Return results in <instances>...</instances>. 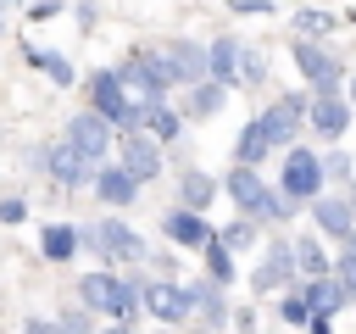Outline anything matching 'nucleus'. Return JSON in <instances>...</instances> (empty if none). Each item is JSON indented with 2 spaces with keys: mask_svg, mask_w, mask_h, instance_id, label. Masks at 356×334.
Listing matches in <instances>:
<instances>
[{
  "mask_svg": "<svg viewBox=\"0 0 356 334\" xmlns=\"http://www.w3.org/2000/svg\"><path fill=\"white\" fill-rule=\"evenodd\" d=\"M295 67H300V78L312 84V95H339V84H345V67H339V56H334L328 45L295 39Z\"/></svg>",
  "mask_w": 356,
  "mask_h": 334,
  "instance_id": "f03ea898",
  "label": "nucleus"
},
{
  "mask_svg": "<svg viewBox=\"0 0 356 334\" xmlns=\"http://www.w3.org/2000/svg\"><path fill=\"white\" fill-rule=\"evenodd\" d=\"M278 189H284L289 200H317V189H323V156L306 150V145H289V150H284Z\"/></svg>",
  "mask_w": 356,
  "mask_h": 334,
  "instance_id": "20e7f679",
  "label": "nucleus"
},
{
  "mask_svg": "<svg viewBox=\"0 0 356 334\" xmlns=\"http://www.w3.org/2000/svg\"><path fill=\"white\" fill-rule=\"evenodd\" d=\"M284 323H295V328H312V312H306V295H284Z\"/></svg>",
  "mask_w": 356,
  "mask_h": 334,
  "instance_id": "2f4dec72",
  "label": "nucleus"
},
{
  "mask_svg": "<svg viewBox=\"0 0 356 334\" xmlns=\"http://www.w3.org/2000/svg\"><path fill=\"white\" fill-rule=\"evenodd\" d=\"M350 106H356V78H350Z\"/></svg>",
  "mask_w": 356,
  "mask_h": 334,
  "instance_id": "37998d69",
  "label": "nucleus"
},
{
  "mask_svg": "<svg viewBox=\"0 0 356 334\" xmlns=\"http://www.w3.org/2000/svg\"><path fill=\"white\" fill-rule=\"evenodd\" d=\"M161 234H167V245H178V250H206V239L217 234L200 212H189V206H172L167 217H161Z\"/></svg>",
  "mask_w": 356,
  "mask_h": 334,
  "instance_id": "f8f14e48",
  "label": "nucleus"
},
{
  "mask_svg": "<svg viewBox=\"0 0 356 334\" xmlns=\"http://www.w3.org/2000/svg\"><path fill=\"white\" fill-rule=\"evenodd\" d=\"M67 139H72V145H78V150H83V156H89V161L100 167V156H106V150L117 145V128H111V122H106L100 111H78V117L67 122Z\"/></svg>",
  "mask_w": 356,
  "mask_h": 334,
  "instance_id": "9d476101",
  "label": "nucleus"
},
{
  "mask_svg": "<svg viewBox=\"0 0 356 334\" xmlns=\"http://www.w3.org/2000/svg\"><path fill=\"white\" fill-rule=\"evenodd\" d=\"M95 195L106 206H134L139 200V184L122 173V167H95Z\"/></svg>",
  "mask_w": 356,
  "mask_h": 334,
  "instance_id": "6ab92c4d",
  "label": "nucleus"
},
{
  "mask_svg": "<svg viewBox=\"0 0 356 334\" xmlns=\"http://www.w3.org/2000/svg\"><path fill=\"white\" fill-rule=\"evenodd\" d=\"M100 334H139V328H134V323H106Z\"/></svg>",
  "mask_w": 356,
  "mask_h": 334,
  "instance_id": "a19ab883",
  "label": "nucleus"
},
{
  "mask_svg": "<svg viewBox=\"0 0 356 334\" xmlns=\"http://www.w3.org/2000/svg\"><path fill=\"white\" fill-rule=\"evenodd\" d=\"M222 245H228V250H250V245H256V223H250V217H245V223H228V228H222Z\"/></svg>",
  "mask_w": 356,
  "mask_h": 334,
  "instance_id": "7c9ffc66",
  "label": "nucleus"
},
{
  "mask_svg": "<svg viewBox=\"0 0 356 334\" xmlns=\"http://www.w3.org/2000/svg\"><path fill=\"white\" fill-rule=\"evenodd\" d=\"M128 100H161L172 89V67H167V50H128V61L117 67Z\"/></svg>",
  "mask_w": 356,
  "mask_h": 334,
  "instance_id": "f257e3e1",
  "label": "nucleus"
},
{
  "mask_svg": "<svg viewBox=\"0 0 356 334\" xmlns=\"http://www.w3.org/2000/svg\"><path fill=\"white\" fill-rule=\"evenodd\" d=\"M239 56H245L239 39H217V45H206V72H211L222 89H234V84H239Z\"/></svg>",
  "mask_w": 356,
  "mask_h": 334,
  "instance_id": "f3484780",
  "label": "nucleus"
},
{
  "mask_svg": "<svg viewBox=\"0 0 356 334\" xmlns=\"http://www.w3.org/2000/svg\"><path fill=\"white\" fill-rule=\"evenodd\" d=\"M295 267H300V278H328V273H334L328 250H323L312 234H300V239H295Z\"/></svg>",
  "mask_w": 356,
  "mask_h": 334,
  "instance_id": "4be33fe9",
  "label": "nucleus"
},
{
  "mask_svg": "<svg viewBox=\"0 0 356 334\" xmlns=\"http://www.w3.org/2000/svg\"><path fill=\"white\" fill-rule=\"evenodd\" d=\"M78 28H83V33L95 28V0H78Z\"/></svg>",
  "mask_w": 356,
  "mask_h": 334,
  "instance_id": "58836bf2",
  "label": "nucleus"
},
{
  "mask_svg": "<svg viewBox=\"0 0 356 334\" xmlns=\"http://www.w3.org/2000/svg\"><path fill=\"white\" fill-rule=\"evenodd\" d=\"M167 67H172V84H200V78H211L206 72V45H195V39H178L172 50H167Z\"/></svg>",
  "mask_w": 356,
  "mask_h": 334,
  "instance_id": "2eb2a0df",
  "label": "nucleus"
},
{
  "mask_svg": "<svg viewBox=\"0 0 356 334\" xmlns=\"http://www.w3.org/2000/svg\"><path fill=\"white\" fill-rule=\"evenodd\" d=\"M22 334H61V328H56V323H44V317H28V323H22Z\"/></svg>",
  "mask_w": 356,
  "mask_h": 334,
  "instance_id": "ea45409f",
  "label": "nucleus"
},
{
  "mask_svg": "<svg viewBox=\"0 0 356 334\" xmlns=\"http://www.w3.org/2000/svg\"><path fill=\"white\" fill-rule=\"evenodd\" d=\"M89 317H95V312L83 306V312H67V317H56V328H61V334H89Z\"/></svg>",
  "mask_w": 356,
  "mask_h": 334,
  "instance_id": "f704fd0d",
  "label": "nucleus"
},
{
  "mask_svg": "<svg viewBox=\"0 0 356 334\" xmlns=\"http://www.w3.org/2000/svg\"><path fill=\"white\" fill-rule=\"evenodd\" d=\"M78 245H89V250H100V256H111V262H139L145 256V239L128 228V223H95V228H78Z\"/></svg>",
  "mask_w": 356,
  "mask_h": 334,
  "instance_id": "39448f33",
  "label": "nucleus"
},
{
  "mask_svg": "<svg viewBox=\"0 0 356 334\" xmlns=\"http://www.w3.org/2000/svg\"><path fill=\"white\" fill-rule=\"evenodd\" d=\"M256 128H261V139H267V150H289L295 145V134L306 128V100L300 95H278V100H267V111L256 117Z\"/></svg>",
  "mask_w": 356,
  "mask_h": 334,
  "instance_id": "7ed1b4c3",
  "label": "nucleus"
},
{
  "mask_svg": "<svg viewBox=\"0 0 356 334\" xmlns=\"http://www.w3.org/2000/svg\"><path fill=\"white\" fill-rule=\"evenodd\" d=\"M145 306L156 312V323H189L195 317V289L172 284V278H150L145 284Z\"/></svg>",
  "mask_w": 356,
  "mask_h": 334,
  "instance_id": "6e6552de",
  "label": "nucleus"
},
{
  "mask_svg": "<svg viewBox=\"0 0 356 334\" xmlns=\"http://www.w3.org/2000/svg\"><path fill=\"white\" fill-rule=\"evenodd\" d=\"M83 245H78V228L72 223H44V234H39V256L44 262H72Z\"/></svg>",
  "mask_w": 356,
  "mask_h": 334,
  "instance_id": "aec40b11",
  "label": "nucleus"
},
{
  "mask_svg": "<svg viewBox=\"0 0 356 334\" xmlns=\"http://www.w3.org/2000/svg\"><path fill=\"white\" fill-rule=\"evenodd\" d=\"M295 273H300V267H295V245L273 239V245H267V256H261V262H256V273H250V289H256V295H267V289H284Z\"/></svg>",
  "mask_w": 356,
  "mask_h": 334,
  "instance_id": "ddd939ff",
  "label": "nucleus"
},
{
  "mask_svg": "<svg viewBox=\"0 0 356 334\" xmlns=\"http://www.w3.org/2000/svg\"><path fill=\"white\" fill-rule=\"evenodd\" d=\"M0 33H6V11H0Z\"/></svg>",
  "mask_w": 356,
  "mask_h": 334,
  "instance_id": "c03bdc74",
  "label": "nucleus"
},
{
  "mask_svg": "<svg viewBox=\"0 0 356 334\" xmlns=\"http://www.w3.org/2000/svg\"><path fill=\"white\" fill-rule=\"evenodd\" d=\"M44 173H50L61 189H78V184H89V178H95V161H89V156L61 134L56 145H44Z\"/></svg>",
  "mask_w": 356,
  "mask_h": 334,
  "instance_id": "0eeeda50",
  "label": "nucleus"
},
{
  "mask_svg": "<svg viewBox=\"0 0 356 334\" xmlns=\"http://www.w3.org/2000/svg\"><path fill=\"white\" fill-rule=\"evenodd\" d=\"M350 206H356V184H350Z\"/></svg>",
  "mask_w": 356,
  "mask_h": 334,
  "instance_id": "49530a36",
  "label": "nucleus"
},
{
  "mask_svg": "<svg viewBox=\"0 0 356 334\" xmlns=\"http://www.w3.org/2000/svg\"><path fill=\"white\" fill-rule=\"evenodd\" d=\"M222 106H228V89H222L217 78H200L195 95H189V111H195V117H211V111H222Z\"/></svg>",
  "mask_w": 356,
  "mask_h": 334,
  "instance_id": "393cba45",
  "label": "nucleus"
},
{
  "mask_svg": "<svg viewBox=\"0 0 356 334\" xmlns=\"http://www.w3.org/2000/svg\"><path fill=\"white\" fill-rule=\"evenodd\" d=\"M328 28H334V17H328V11H317V6L295 11V33H300V39H323Z\"/></svg>",
  "mask_w": 356,
  "mask_h": 334,
  "instance_id": "c756f323",
  "label": "nucleus"
},
{
  "mask_svg": "<svg viewBox=\"0 0 356 334\" xmlns=\"http://www.w3.org/2000/svg\"><path fill=\"white\" fill-rule=\"evenodd\" d=\"M28 61H33L56 89H67V84H72V67H67V56H61V50H39V45H28Z\"/></svg>",
  "mask_w": 356,
  "mask_h": 334,
  "instance_id": "b1692460",
  "label": "nucleus"
},
{
  "mask_svg": "<svg viewBox=\"0 0 356 334\" xmlns=\"http://www.w3.org/2000/svg\"><path fill=\"white\" fill-rule=\"evenodd\" d=\"M117 167H122L134 184H150V178L161 173V150H156V139H150V134H122V139H117Z\"/></svg>",
  "mask_w": 356,
  "mask_h": 334,
  "instance_id": "1a4fd4ad",
  "label": "nucleus"
},
{
  "mask_svg": "<svg viewBox=\"0 0 356 334\" xmlns=\"http://www.w3.org/2000/svg\"><path fill=\"white\" fill-rule=\"evenodd\" d=\"M323 178H350V156L345 150H328L323 156Z\"/></svg>",
  "mask_w": 356,
  "mask_h": 334,
  "instance_id": "72a5a7b5",
  "label": "nucleus"
},
{
  "mask_svg": "<svg viewBox=\"0 0 356 334\" xmlns=\"http://www.w3.org/2000/svg\"><path fill=\"white\" fill-rule=\"evenodd\" d=\"M312 223H317L328 239H350V234H356V206L339 200V195H317V200H312Z\"/></svg>",
  "mask_w": 356,
  "mask_h": 334,
  "instance_id": "4468645a",
  "label": "nucleus"
},
{
  "mask_svg": "<svg viewBox=\"0 0 356 334\" xmlns=\"http://www.w3.org/2000/svg\"><path fill=\"white\" fill-rule=\"evenodd\" d=\"M334 278L345 284V295H356V250H350V245H345V256L334 262Z\"/></svg>",
  "mask_w": 356,
  "mask_h": 334,
  "instance_id": "473e14b6",
  "label": "nucleus"
},
{
  "mask_svg": "<svg viewBox=\"0 0 356 334\" xmlns=\"http://www.w3.org/2000/svg\"><path fill=\"white\" fill-rule=\"evenodd\" d=\"M234 156H239L245 167H256V161L267 156V139H261V128H256V117L245 122V134H239V145H234Z\"/></svg>",
  "mask_w": 356,
  "mask_h": 334,
  "instance_id": "c85d7f7f",
  "label": "nucleus"
},
{
  "mask_svg": "<svg viewBox=\"0 0 356 334\" xmlns=\"http://www.w3.org/2000/svg\"><path fill=\"white\" fill-rule=\"evenodd\" d=\"M228 317V301H222V284L217 278H206V284H195V328H217Z\"/></svg>",
  "mask_w": 356,
  "mask_h": 334,
  "instance_id": "412c9836",
  "label": "nucleus"
},
{
  "mask_svg": "<svg viewBox=\"0 0 356 334\" xmlns=\"http://www.w3.org/2000/svg\"><path fill=\"white\" fill-rule=\"evenodd\" d=\"M234 11H245V17H267V11H278L273 0H234Z\"/></svg>",
  "mask_w": 356,
  "mask_h": 334,
  "instance_id": "4c0bfd02",
  "label": "nucleus"
},
{
  "mask_svg": "<svg viewBox=\"0 0 356 334\" xmlns=\"http://www.w3.org/2000/svg\"><path fill=\"white\" fill-rule=\"evenodd\" d=\"M312 334H328V323H323V317H312Z\"/></svg>",
  "mask_w": 356,
  "mask_h": 334,
  "instance_id": "79ce46f5",
  "label": "nucleus"
},
{
  "mask_svg": "<svg viewBox=\"0 0 356 334\" xmlns=\"http://www.w3.org/2000/svg\"><path fill=\"white\" fill-rule=\"evenodd\" d=\"M139 134H150L156 145H161V139H178V111H172L167 100H156V106L145 111V128H139Z\"/></svg>",
  "mask_w": 356,
  "mask_h": 334,
  "instance_id": "a878e982",
  "label": "nucleus"
},
{
  "mask_svg": "<svg viewBox=\"0 0 356 334\" xmlns=\"http://www.w3.org/2000/svg\"><path fill=\"white\" fill-rule=\"evenodd\" d=\"M217 195H222V184H217V178H206L200 167H184V173H178V206H189V212H206Z\"/></svg>",
  "mask_w": 356,
  "mask_h": 334,
  "instance_id": "a211bd4d",
  "label": "nucleus"
},
{
  "mask_svg": "<svg viewBox=\"0 0 356 334\" xmlns=\"http://www.w3.org/2000/svg\"><path fill=\"white\" fill-rule=\"evenodd\" d=\"M306 122H312V134L317 139H345V128H350V100H339V95H312L306 100Z\"/></svg>",
  "mask_w": 356,
  "mask_h": 334,
  "instance_id": "9b49d317",
  "label": "nucleus"
},
{
  "mask_svg": "<svg viewBox=\"0 0 356 334\" xmlns=\"http://www.w3.org/2000/svg\"><path fill=\"white\" fill-rule=\"evenodd\" d=\"M78 301H83L89 312H111V301H117V278H111V273H89V278H78Z\"/></svg>",
  "mask_w": 356,
  "mask_h": 334,
  "instance_id": "5701e85b",
  "label": "nucleus"
},
{
  "mask_svg": "<svg viewBox=\"0 0 356 334\" xmlns=\"http://www.w3.org/2000/svg\"><path fill=\"white\" fill-rule=\"evenodd\" d=\"M300 295H306V312H312V317H323V323L350 301V295H345V284H339L334 273H328V278H306V289H300Z\"/></svg>",
  "mask_w": 356,
  "mask_h": 334,
  "instance_id": "dca6fc26",
  "label": "nucleus"
},
{
  "mask_svg": "<svg viewBox=\"0 0 356 334\" xmlns=\"http://www.w3.org/2000/svg\"><path fill=\"white\" fill-rule=\"evenodd\" d=\"M206 273H211V278H217L222 289H228V278H234V250H228V245H222L217 234L206 239Z\"/></svg>",
  "mask_w": 356,
  "mask_h": 334,
  "instance_id": "cd10ccee",
  "label": "nucleus"
},
{
  "mask_svg": "<svg viewBox=\"0 0 356 334\" xmlns=\"http://www.w3.org/2000/svg\"><path fill=\"white\" fill-rule=\"evenodd\" d=\"M22 212H28V206H22L17 195H6V200H0V223H22Z\"/></svg>",
  "mask_w": 356,
  "mask_h": 334,
  "instance_id": "e433bc0d",
  "label": "nucleus"
},
{
  "mask_svg": "<svg viewBox=\"0 0 356 334\" xmlns=\"http://www.w3.org/2000/svg\"><path fill=\"white\" fill-rule=\"evenodd\" d=\"M139 306H145V284H134V278H117L111 317H117V323H134V317H139Z\"/></svg>",
  "mask_w": 356,
  "mask_h": 334,
  "instance_id": "bb28decb",
  "label": "nucleus"
},
{
  "mask_svg": "<svg viewBox=\"0 0 356 334\" xmlns=\"http://www.w3.org/2000/svg\"><path fill=\"white\" fill-rule=\"evenodd\" d=\"M50 17H61V0H33L28 6V22H50Z\"/></svg>",
  "mask_w": 356,
  "mask_h": 334,
  "instance_id": "c9c22d12",
  "label": "nucleus"
},
{
  "mask_svg": "<svg viewBox=\"0 0 356 334\" xmlns=\"http://www.w3.org/2000/svg\"><path fill=\"white\" fill-rule=\"evenodd\" d=\"M128 89H122V78H117V67H100V72H89V111H100L111 128H122L128 122Z\"/></svg>",
  "mask_w": 356,
  "mask_h": 334,
  "instance_id": "423d86ee",
  "label": "nucleus"
},
{
  "mask_svg": "<svg viewBox=\"0 0 356 334\" xmlns=\"http://www.w3.org/2000/svg\"><path fill=\"white\" fill-rule=\"evenodd\" d=\"M0 6H17V0H0ZM28 6H33V0H28Z\"/></svg>",
  "mask_w": 356,
  "mask_h": 334,
  "instance_id": "a18cd8bd",
  "label": "nucleus"
}]
</instances>
